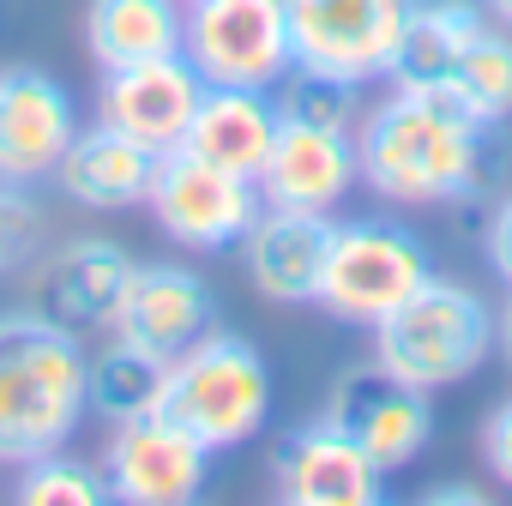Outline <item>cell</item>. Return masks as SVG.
<instances>
[{"mask_svg": "<svg viewBox=\"0 0 512 506\" xmlns=\"http://www.w3.org/2000/svg\"><path fill=\"white\" fill-rule=\"evenodd\" d=\"M151 175H157V151L115 133V127H103V121L79 127L73 145L55 163V187L85 211H133V205H145Z\"/></svg>", "mask_w": 512, "mask_h": 506, "instance_id": "obj_18", "label": "cell"}, {"mask_svg": "<svg viewBox=\"0 0 512 506\" xmlns=\"http://www.w3.org/2000/svg\"><path fill=\"white\" fill-rule=\"evenodd\" d=\"M488 19H494L488 0H410V31H404L392 85H440Z\"/></svg>", "mask_w": 512, "mask_h": 506, "instance_id": "obj_21", "label": "cell"}, {"mask_svg": "<svg viewBox=\"0 0 512 506\" xmlns=\"http://www.w3.org/2000/svg\"><path fill=\"white\" fill-rule=\"evenodd\" d=\"M181 55L199 73V85L278 91L296 67L284 0H187Z\"/></svg>", "mask_w": 512, "mask_h": 506, "instance_id": "obj_7", "label": "cell"}, {"mask_svg": "<svg viewBox=\"0 0 512 506\" xmlns=\"http://www.w3.org/2000/svg\"><path fill=\"white\" fill-rule=\"evenodd\" d=\"M320 416L338 422V428L368 452V464H374L380 476L410 470V464L428 452V440H434V398L416 392V386H404V380L386 374L380 362L350 368V374L332 386V398H326Z\"/></svg>", "mask_w": 512, "mask_h": 506, "instance_id": "obj_10", "label": "cell"}, {"mask_svg": "<svg viewBox=\"0 0 512 506\" xmlns=\"http://www.w3.org/2000/svg\"><path fill=\"white\" fill-rule=\"evenodd\" d=\"M260 181L247 175H229L205 157H193L187 145L163 151L157 157V175H151V193H145V211L157 217V229L187 247V253H229L241 247V235L260 217Z\"/></svg>", "mask_w": 512, "mask_h": 506, "instance_id": "obj_8", "label": "cell"}, {"mask_svg": "<svg viewBox=\"0 0 512 506\" xmlns=\"http://www.w3.org/2000/svg\"><path fill=\"white\" fill-rule=\"evenodd\" d=\"M488 356H494V308L470 284L440 272L374 326V362L428 398L464 386Z\"/></svg>", "mask_w": 512, "mask_h": 506, "instance_id": "obj_4", "label": "cell"}, {"mask_svg": "<svg viewBox=\"0 0 512 506\" xmlns=\"http://www.w3.org/2000/svg\"><path fill=\"white\" fill-rule=\"evenodd\" d=\"M13 500L19 506H103L109 500V482H103V464L73 458L61 446V452H43V458L19 464Z\"/></svg>", "mask_w": 512, "mask_h": 506, "instance_id": "obj_24", "label": "cell"}, {"mask_svg": "<svg viewBox=\"0 0 512 506\" xmlns=\"http://www.w3.org/2000/svg\"><path fill=\"white\" fill-rule=\"evenodd\" d=\"M356 187H362L356 127L278 115V139H272V157H266V169H260V199H266V205L338 211Z\"/></svg>", "mask_w": 512, "mask_h": 506, "instance_id": "obj_12", "label": "cell"}, {"mask_svg": "<svg viewBox=\"0 0 512 506\" xmlns=\"http://www.w3.org/2000/svg\"><path fill=\"white\" fill-rule=\"evenodd\" d=\"M494 133L434 85H392L356 121L362 187L380 205H464L494 181Z\"/></svg>", "mask_w": 512, "mask_h": 506, "instance_id": "obj_1", "label": "cell"}, {"mask_svg": "<svg viewBox=\"0 0 512 506\" xmlns=\"http://www.w3.org/2000/svg\"><path fill=\"white\" fill-rule=\"evenodd\" d=\"M488 13H494V19H500L506 31H512V0H488Z\"/></svg>", "mask_w": 512, "mask_h": 506, "instance_id": "obj_31", "label": "cell"}, {"mask_svg": "<svg viewBox=\"0 0 512 506\" xmlns=\"http://www.w3.org/2000/svg\"><path fill=\"white\" fill-rule=\"evenodd\" d=\"M157 410H169L211 458L241 452L272 422V368H266V356H260L253 338L211 326L193 350L163 362Z\"/></svg>", "mask_w": 512, "mask_h": 506, "instance_id": "obj_3", "label": "cell"}, {"mask_svg": "<svg viewBox=\"0 0 512 506\" xmlns=\"http://www.w3.org/2000/svg\"><path fill=\"white\" fill-rule=\"evenodd\" d=\"M434 91H446L452 103H464L476 121L506 127V121H512V31H506L500 19H488V25L464 43V55L452 61V73H446Z\"/></svg>", "mask_w": 512, "mask_h": 506, "instance_id": "obj_22", "label": "cell"}, {"mask_svg": "<svg viewBox=\"0 0 512 506\" xmlns=\"http://www.w3.org/2000/svg\"><path fill=\"white\" fill-rule=\"evenodd\" d=\"M494 350L506 356V368H512V296H506V308L494 314Z\"/></svg>", "mask_w": 512, "mask_h": 506, "instance_id": "obj_30", "label": "cell"}, {"mask_svg": "<svg viewBox=\"0 0 512 506\" xmlns=\"http://www.w3.org/2000/svg\"><path fill=\"white\" fill-rule=\"evenodd\" d=\"M49 217L25 181H0V278H19L37 253H43Z\"/></svg>", "mask_w": 512, "mask_h": 506, "instance_id": "obj_25", "label": "cell"}, {"mask_svg": "<svg viewBox=\"0 0 512 506\" xmlns=\"http://www.w3.org/2000/svg\"><path fill=\"white\" fill-rule=\"evenodd\" d=\"M157 398H163V362H151L115 338L91 356V416L127 422L139 410H157Z\"/></svg>", "mask_w": 512, "mask_h": 506, "instance_id": "obj_23", "label": "cell"}, {"mask_svg": "<svg viewBox=\"0 0 512 506\" xmlns=\"http://www.w3.org/2000/svg\"><path fill=\"white\" fill-rule=\"evenodd\" d=\"M278 97V115H302V121H338V127H356V85H338L326 73H308V67H290L284 85L272 91Z\"/></svg>", "mask_w": 512, "mask_h": 506, "instance_id": "obj_26", "label": "cell"}, {"mask_svg": "<svg viewBox=\"0 0 512 506\" xmlns=\"http://www.w3.org/2000/svg\"><path fill=\"white\" fill-rule=\"evenodd\" d=\"M272 488L290 506H374L386 476L338 422L314 416L272 446Z\"/></svg>", "mask_w": 512, "mask_h": 506, "instance_id": "obj_14", "label": "cell"}, {"mask_svg": "<svg viewBox=\"0 0 512 506\" xmlns=\"http://www.w3.org/2000/svg\"><path fill=\"white\" fill-rule=\"evenodd\" d=\"M199 73L187 67V55H163V61H139V67H109L97 79V121L151 145L157 157L175 151L187 139V121L199 109Z\"/></svg>", "mask_w": 512, "mask_h": 506, "instance_id": "obj_15", "label": "cell"}, {"mask_svg": "<svg viewBox=\"0 0 512 506\" xmlns=\"http://www.w3.org/2000/svg\"><path fill=\"white\" fill-rule=\"evenodd\" d=\"M91 422V350L85 332L43 308L0 314V464L61 452Z\"/></svg>", "mask_w": 512, "mask_h": 506, "instance_id": "obj_2", "label": "cell"}, {"mask_svg": "<svg viewBox=\"0 0 512 506\" xmlns=\"http://www.w3.org/2000/svg\"><path fill=\"white\" fill-rule=\"evenodd\" d=\"M181 31L187 0H91L85 7V49L103 73L181 55Z\"/></svg>", "mask_w": 512, "mask_h": 506, "instance_id": "obj_20", "label": "cell"}, {"mask_svg": "<svg viewBox=\"0 0 512 506\" xmlns=\"http://www.w3.org/2000/svg\"><path fill=\"white\" fill-rule=\"evenodd\" d=\"M133 266L139 260L121 241H109V235H73L55 253H37L31 290H37V308L49 320L73 326V332H91V326L109 332V314H115L127 278H133Z\"/></svg>", "mask_w": 512, "mask_h": 506, "instance_id": "obj_16", "label": "cell"}, {"mask_svg": "<svg viewBox=\"0 0 512 506\" xmlns=\"http://www.w3.org/2000/svg\"><path fill=\"white\" fill-rule=\"evenodd\" d=\"M284 19L296 67L368 91L380 79L392 85L410 31V0H284Z\"/></svg>", "mask_w": 512, "mask_h": 506, "instance_id": "obj_6", "label": "cell"}, {"mask_svg": "<svg viewBox=\"0 0 512 506\" xmlns=\"http://www.w3.org/2000/svg\"><path fill=\"white\" fill-rule=\"evenodd\" d=\"M428 278H434L428 241L410 223H398V217H332V241H326L314 308H326L344 326H368L374 332Z\"/></svg>", "mask_w": 512, "mask_h": 506, "instance_id": "obj_5", "label": "cell"}, {"mask_svg": "<svg viewBox=\"0 0 512 506\" xmlns=\"http://www.w3.org/2000/svg\"><path fill=\"white\" fill-rule=\"evenodd\" d=\"M422 500H440V506H476V500H488V494L470 488V482H446V488H428Z\"/></svg>", "mask_w": 512, "mask_h": 506, "instance_id": "obj_29", "label": "cell"}, {"mask_svg": "<svg viewBox=\"0 0 512 506\" xmlns=\"http://www.w3.org/2000/svg\"><path fill=\"white\" fill-rule=\"evenodd\" d=\"M97 464H103L109 500H127V506H187L205 494V476H211V452L169 410H139L127 422H109V446Z\"/></svg>", "mask_w": 512, "mask_h": 506, "instance_id": "obj_9", "label": "cell"}, {"mask_svg": "<svg viewBox=\"0 0 512 506\" xmlns=\"http://www.w3.org/2000/svg\"><path fill=\"white\" fill-rule=\"evenodd\" d=\"M482 464H488L494 488L512 494V398H500L482 422Z\"/></svg>", "mask_w": 512, "mask_h": 506, "instance_id": "obj_27", "label": "cell"}, {"mask_svg": "<svg viewBox=\"0 0 512 506\" xmlns=\"http://www.w3.org/2000/svg\"><path fill=\"white\" fill-rule=\"evenodd\" d=\"M211 326H217L211 284L193 266H175V260L133 266V278H127V290H121V302L109 314V338L139 350V356H151V362H175Z\"/></svg>", "mask_w": 512, "mask_h": 506, "instance_id": "obj_11", "label": "cell"}, {"mask_svg": "<svg viewBox=\"0 0 512 506\" xmlns=\"http://www.w3.org/2000/svg\"><path fill=\"white\" fill-rule=\"evenodd\" d=\"M332 241V211H302V205H260L253 229L241 235V266L247 284L266 302H314L320 296V266Z\"/></svg>", "mask_w": 512, "mask_h": 506, "instance_id": "obj_17", "label": "cell"}, {"mask_svg": "<svg viewBox=\"0 0 512 506\" xmlns=\"http://www.w3.org/2000/svg\"><path fill=\"white\" fill-rule=\"evenodd\" d=\"M79 133L73 91L43 67H0V181H55L61 151Z\"/></svg>", "mask_w": 512, "mask_h": 506, "instance_id": "obj_13", "label": "cell"}, {"mask_svg": "<svg viewBox=\"0 0 512 506\" xmlns=\"http://www.w3.org/2000/svg\"><path fill=\"white\" fill-rule=\"evenodd\" d=\"M482 247H488V266H494V278L512 290V193L488 211V229H482Z\"/></svg>", "mask_w": 512, "mask_h": 506, "instance_id": "obj_28", "label": "cell"}, {"mask_svg": "<svg viewBox=\"0 0 512 506\" xmlns=\"http://www.w3.org/2000/svg\"><path fill=\"white\" fill-rule=\"evenodd\" d=\"M272 139H278V97H272V91L205 85L181 145H187L193 157L229 169V175L260 181V169H266V157H272Z\"/></svg>", "mask_w": 512, "mask_h": 506, "instance_id": "obj_19", "label": "cell"}]
</instances>
